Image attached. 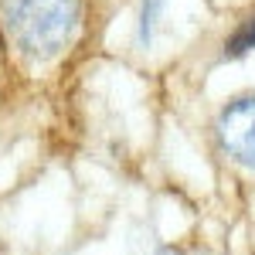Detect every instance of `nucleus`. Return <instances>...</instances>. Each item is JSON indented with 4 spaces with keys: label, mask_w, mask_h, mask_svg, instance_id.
<instances>
[{
    "label": "nucleus",
    "mask_w": 255,
    "mask_h": 255,
    "mask_svg": "<svg viewBox=\"0 0 255 255\" xmlns=\"http://www.w3.org/2000/svg\"><path fill=\"white\" fill-rule=\"evenodd\" d=\"M157 255H184V252H180V249H160Z\"/></svg>",
    "instance_id": "nucleus-5"
},
{
    "label": "nucleus",
    "mask_w": 255,
    "mask_h": 255,
    "mask_svg": "<svg viewBox=\"0 0 255 255\" xmlns=\"http://www.w3.org/2000/svg\"><path fill=\"white\" fill-rule=\"evenodd\" d=\"M3 17L24 51L55 55L79 31L82 0H3Z\"/></svg>",
    "instance_id": "nucleus-1"
},
{
    "label": "nucleus",
    "mask_w": 255,
    "mask_h": 255,
    "mask_svg": "<svg viewBox=\"0 0 255 255\" xmlns=\"http://www.w3.org/2000/svg\"><path fill=\"white\" fill-rule=\"evenodd\" d=\"M218 143L228 157L255 170V96H238L218 113Z\"/></svg>",
    "instance_id": "nucleus-2"
},
{
    "label": "nucleus",
    "mask_w": 255,
    "mask_h": 255,
    "mask_svg": "<svg viewBox=\"0 0 255 255\" xmlns=\"http://www.w3.org/2000/svg\"><path fill=\"white\" fill-rule=\"evenodd\" d=\"M255 48V17H249L228 41V55H245Z\"/></svg>",
    "instance_id": "nucleus-4"
},
{
    "label": "nucleus",
    "mask_w": 255,
    "mask_h": 255,
    "mask_svg": "<svg viewBox=\"0 0 255 255\" xmlns=\"http://www.w3.org/2000/svg\"><path fill=\"white\" fill-rule=\"evenodd\" d=\"M160 10H163V0H143V7H139V44H150Z\"/></svg>",
    "instance_id": "nucleus-3"
}]
</instances>
